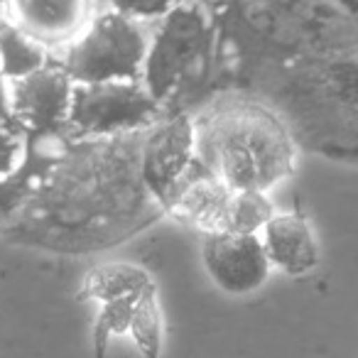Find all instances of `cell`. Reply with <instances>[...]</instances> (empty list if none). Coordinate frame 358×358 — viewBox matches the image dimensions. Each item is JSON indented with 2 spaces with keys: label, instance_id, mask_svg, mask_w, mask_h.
<instances>
[{
  "label": "cell",
  "instance_id": "cell-1",
  "mask_svg": "<svg viewBox=\"0 0 358 358\" xmlns=\"http://www.w3.org/2000/svg\"><path fill=\"white\" fill-rule=\"evenodd\" d=\"M194 157L234 192L265 194L292 169L282 123L258 106H234L194 128Z\"/></svg>",
  "mask_w": 358,
  "mask_h": 358
},
{
  "label": "cell",
  "instance_id": "cell-2",
  "mask_svg": "<svg viewBox=\"0 0 358 358\" xmlns=\"http://www.w3.org/2000/svg\"><path fill=\"white\" fill-rule=\"evenodd\" d=\"M148 42V32L138 20L106 10L69 42L62 69L71 84L140 81Z\"/></svg>",
  "mask_w": 358,
  "mask_h": 358
},
{
  "label": "cell",
  "instance_id": "cell-3",
  "mask_svg": "<svg viewBox=\"0 0 358 358\" xmlns=\"http://www.w3.org/2000/svg\"><path fill=\"white\" fill-rule=\"evenodd\" d=\"M157 101L140 81L74 84L66 120L86 135H113L148 125L157 113Z\"/></svg>",
  "mask_w": 358,
  "mask_h": 358
},
{
  "label": "cell",
  "instance_id": "cell-4",
  "mask_svg": "<svg viewBox=\"0 0 358 358\" xmlns=\"http://www.w3.org/2000/svg\"><path fill=\"white\" fill-rule=\"evenodd\" d=\"M162 17L164 20L157 35L148 42V55H145L143 74H140L145 76L148 94L157 103L185 76V71L199 57L201 45L209 37V22L199 6L182 3Z\"/></svg>",
  "mask_w": 358,
  "mask_h": 358
},
{
  "label": "cell",
  "instance_id": "cell-5",
  "mask_svg": "<svg viewBox=\"0 0 358 358\" xmlns=\"http://www.w3.org/2000/svg\"><path fill=\"white\" fill-rule=\"evenodd\" d=\"M201 258L209 278L229 294H248L263 287L270 275L258 236L248 234H206Z\"/></svg>",
  "mask_w": 358,
  "mask_h": 358
},
{
  "label": "cell",
  "instance_id": "cell-6",
  "mask_svg": "<svg viewBox=\"0 0 358 358\" xmlns=\"http://www.w3.org/2000/svg\"><path fill=\"white\" fill-rule=\"evenodd\" d=\"M71 79L62 66H42L32 74L15 79L10 86V115L35 133L55 130L69 113Z\"/></svg>",
  "mask_w": 358,
  "mask_h": 358
},
{
  "label": "cell",
  "instance_id": "cell-7",
  "mask_svg": "<svg viewBox=\"0 0 358 358\" xmlns=\"http://www.w3.org/2000/svg\"><path fill=\"white\" fill-rule=\"evenodd\" d=\"M234 189L194 157L187 174L179 179L172 194L162 201L174 219L196 226L204 234H224Z\"/></svg>",
  "mask_w": 358,
  "mask_h": 358
},
{
  "label": "cell",
  "instance_id": "cell-8",
  "mask_svg": "<svg viewBox=\"0 0 358 358\" xmlns=\"http://www.w3.org/2000/svg\"><path fill=\"white\" fill-rule=\"evenodd\" d=\"M194 162V125L172 118L157 125L143 148V177L157 199H167Z\"/></svg>",
  "mask_w": 358,
  "mask_h": 358
},
{
  "label": "cell",
  "instance_id": "cell-9",
  "mask_svg": "<svg viewBox=\"0 0 358 358\" xmlns=\"http://www.w3.org/2000/svg\"><path fill=\"white\" fill-rule=\"evenodd\" d=\"M8 20L37 45L74 42L89 25V0H8Z\"/></svg>",
  "mask_w": 358,
  "mask_h": 358
},
{
  "label": "cell",
  "instance_id": "cell-10",
  "mask_svg": "<svg viewBox=\"0 0 358 358\" xmlns=\"http://www.w3.org/2000/svg\"><path fill=\"white\" fill-rule=\"evenodd\" d=\"M265 258L270 268L282 270L285 275H307L319 265V248L309 224L297 214H273L263 226Z\"/></svg>",
  "mask_w": 358,
  "mask_h": 358
},
{
  "label": "cell",
  "instance_id": "cell-11",
  "mask_svg": "<svg viewBox=\"0 0 358 358\" xmlns=\"http://www.w3.org/2000/svg\"><path fill=\"white\" fill-rule=\"evenodd\" d=\"M150 287H155V282L143 268L130 263H108L99 265L86 275L81 292H84L86 299L103 304L110 302V299L133 297V294H140Z\"/></svg>",
  "mask_w": 358,
  "mask_h": 358
},
{
  "label": "cell",
  "instance_id": "cell-12",
  "mask_svg": "<svg viewBox=\"0 0 358 358\" xmlns=\"http://www.w3.org/2000/svg\"><path fill=\"white\" fill-rule=\"evenodd\" d=\"M47 66L42 45L20 32L6 15H0V76L15 81Z\"/></svg>",
  "mask_w": 358,
  "mask_h": 358
},
{
  "label": "cell",
  "instance_id": "cell-13",
  "mask_svg": "<svg viewBox=\"0 0 358 358\" xmlns=\"http://www.w3.org/2000/svg\"><path fill=\"white\" fill-rule=\"evenodd\" d=\"M128 334L133 336L143 358L162 356V309L157 302V287L140 294V299L135 302Z\"/></svg>",
  "mask_w": 358,
  "mask_h": 358
},
{
  "label": "cell",
  "instance_id": "cell-14",
  "mask_svg": "<svg viewBox=\"0 0 358 358\" xmlns=\"http://www.w3.org/2000/svg\"><path fill=\"white\" fill-rule=\"evenodd\" d=\"M273 204L265 194H260V192H234L224 234L258 236V231L273 219Z\"/></svg>",
  "mask_w": 358,
  "mask_h": 358
},
{
  "label": "cell",
  "instance_id": "cell-15",
  "mask_svg": "<svg viewBox=\"0 0 358 358\" xmlns=\"http://www.w3.org/2000/svg\"><path fill=\"white\" fill-rule=\"evenodd\" d=\"M150 289H152V287H150ZM145 292H148V289H145ZM140 294H143V292H140ZM140 294L110 299V302L101 304L99 317H96V324H94V351H96V358L106 356V348H108L110 338L128 334L135 302L140 299Z\"/></svg>",
  "mask_w": 358,
  "mask_h": 358
},
{
  "label": "cell",
  "instance_id": "cell-16",
  "mask_svg": "<svg viewBox=\"0 0 358 358\" xmlns=\"http://www.w3.org/2000/svg\"><path fill=\"white\" fill-rule=\"evenodd\" d=\"M187 0H108L110 10L120 13L125 17H133V20H152V17L167 15L172 8L182 6Z\"/></svg>",
  "mask_w": 358,
  "mask_h": 358
},
{
  "label": "cell",
  "instance_id": "cell-17",
  "mask_svg": "<svg viewBox=\"0 0 358 358\" xmlns=\"http://www.w3.org/2000/svg\"><path fill=\"white\" fill-rule=\"evenodd\" d=\"M20 157V138L13 130H0V174L15 169Z\"/></svg>",
  "mask_w": 358,
  "mask_h": 358
},
{
  "label": "cell",
  "instance_id": "cell-18",
  "mask_svg": "<svg viewBox=\"0 0 358 358\" xmlns=\"http://www.w3.org/2000/svg\"><path fill=\"white\" fill-rule=\"evenodd\" d=\"M13 115H10V103H8L6 86H3V76H0V130H10Z\"/></svg>",
  "mask_w": 358,
  "mask_h": 358
}]
</instances>
